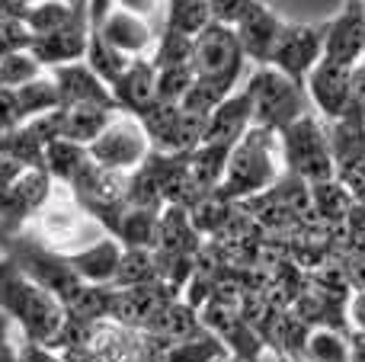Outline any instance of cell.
Wrapping results in <instances>:
<instances>
[{
    "instance_id": "obj_1",
    "label": "cell",
    "mask_w": 365,
    "mask_h": 362,
    "mask_svg": "<svg viewBox=\"0 0 365 362\" xmlns=\"http://www.w3.org/2000/svg\"><path fill=\"white\" fill-rule=\"evenodd\" d=\"M0 314L19 327V337L51 350L68 311L51 292L32 282L13 260L0 257Z\"/></svg>"
},
{
    "instance_id": "obj_2",
    "label": "cell",
    "mask_w": 365,
    "mask_h": 362,
    "mask_svg": "<svg viewBox=\"0 0 365 362\" xmlns=\"http://www.w3.org/2000/svg\"><path fill=\"white\" fill-rule=\"evenodd\" d=\"M282 173H285V167H282L279 135L269 132V128L253 125L234 145L231 157H227L225 180H221V186L215 192L221 199H227V202H247V199L272 190Z\"/></svg>"
},
{
    "instance_id": "obj_3",
    "label": "cell",
    "mask_w": 365,
    "mask_h": 362,
    "mask_svg": "<svg viewBox=\"0 0 365 362\" xmlns=\"http://www.w3.org/2000/svg\"><path fill=\"white\" fill-rule=\"evenodd\" d=\"M250 96L253 106V125L269 128V132H285L292 122H298L302 115L314 113L308 100V90L302 83L289 81L285 74H279L276 68H253L247 74V81L240 83Z\"/></svg>"
},
{
    "instance_id": "obj_4",
    "label": "cell",
    "mask_w": 365,
    "mask_h": 362,
    "mask_svg": "<svg viewBox=\"0 0 365 362\" xmlns=\"http://www.w3.org/2000/svg\"><path fill=\"white\" fill-rule=\"evenodd\" d=\"M279 148H282L285 173L304 180L308 186L336 180V164H334V154H330L327 125H324V119L317 113L302 115L285 132H279Z\"/></svg>"
},
{
    "instance_id": "obj_5",
    "label": "cell",
    "mask_w": 365,
    "mask_h": 362,
    "mask_svg": "<svg viewBox=\"0 0 365 362\" xmlns=\"http://www.w3.org/2000/svg\"><path fill=\"white\" fill-rule=\"evenodd\" d=\"M29 228L42 237V244H48L55 254H64V257L77 254V250L96 244L100 237H106V231L83 212V205L74 199V192L61 183L55 186L48 205L38 212Z\"/></svg>"
},
{
    "instance_id": "obj_6",
    "label": "cell",
    "mask_w": 365,
    "mask_h": 362,
    "mask_svg": "<svg viewBox=\"0 0 365 362\" xmlns=\"http://www.w3.org/2000/svg\"><path fill=\"white\" fill-rule=\"evenodd\" d=\"M244 68H247V58H244V48H240L237 32L234 29L218 26V23H208L205 29L192 38V74H195V81L221 87L225 93H234V90H240Z\"/></svg>"
},
{
    "instance_id": "obj_7",
    "label": "cell",
    "mask_w": 365,
    "mask_h": 362,
    "mask_svg": "<svg viewBox=\"0 0 365 362\" xmlns=\"http://www.w3.org/2000/svg\"><path fill=\"white\" fill-rule=\"evenodd\" d=\"M93 164L106 167L115 173H135L148 157H151V138H148L141 119L125 113H115V119L103 128V135L87 148Z\"/></svg>"
},
{
    "instance_id": "obj_8",
    "label": "cell",
    "mask_w": 365,
    "mask_h": 362,
    "mask_svg": "<svg viewBox=\"0 0 365 362\" xmlns=\"http://www.w3.org/2000/svg\"><path fill=\"white\" fill-rule=\"evenodd\" d=\"M324 38H327V23H285L272 48L269 68L304 87L308 74L324 61Z\"/></svg>"
},
{
    "instance_id": "obj_9",
    "label": "cell",
    "mask_w": 365,
    "mask_h": 362,
    "mask_svg": "<svg viewBox=\"0 0 365 362\" xmlns=\"http://www.w3.org/2000/svg\"><path fill=\"white\" fill-rule=\"evenodd\" d=\"M353 74L356 68L334 64V61H321L308 74L304 90H308V100L314 106V113L324 122H334L353 109Z\"/></svg>"
},
{
    "instance_id": "obj_10",
    "label": "cell",
    "mask_w": 365,
    "mask_h": 362,
    "mask_svg": "<svg viewBox=\"0 0 365 362\" xmlns=\"http://www.w3.org/2000/svg\"><path fill=\"white\" fill-rule=\"evenodd\" d=\"M362 58H365V10L362 0H346V6L327 23L324 61L359 68Z\"/></svg>"
},
{
    "instance_id": "obj_11",
    "label": "cell",
    "mask_w": 365,
    "mask_h": 362,
    "mask_svg": "<svg viewBox=\"0 0 365 362\" xmlns=\"http://www.w3.org/2000/svg\"><path fill=\"white\" fill-rule=\"evenodd\" d=\"M51 81L58 87V96H61V106H103V109H115L113 90L87 68V61H71L61 64V68L48 71Z\"/></svg>"
},
{
    "instance_id": "obj_12",
    "label": "cell",
    "mask_w": 365,
    "mask_h": 362,
    "mask_svg": "<svg viewBox=\"0 0 365 362\" xmlns=\"http://www.w3.org/2000/svg\"><path fill=\"white\" fill-rule=\"evenodd\" d=\"M282 26H285V19L279 16L269 4H257L237 26H234L237 42H240V48H244V58L253 64V68H266V64H269Z\"/></svg>"
},
{
    "instance_id": "obj_13",
    "label": "cell",
    "mask_w": 365,
    "mask_h": 362,
    "mask_svg": "<svg viewBox=\"0 0 365 362\" xmlns=\"http://www.w3.org/2000/svg\"><path fill=\"white\" fill-rule=\"evenodd\" d=\"M109 90H113V100L119 106V113L138 119V115H145L158 103V68L151 64V58H135L128 64V71Z\"/></svg>"
},
{
    "instance_id": "obj_14",
    "label": "cell",
    "mask_w": 365,
    "mask_h": 362,
    "mask_svg": "<svg viewBox=\"0 0 365 362\" xmlns=\"http://www.w3.org/2000/svg\"><path fill=\"white\" fill-rule=\"evenodd\" d=\"M100 32L113 48H119L122 55H128V58H148L154 48V42H158V29L151 26V19L135 16V13L119 10V6L109 10V16L103 19Z\"/></svg>"
},
{
    "instance_id": "obj_15",
    "label": "cell",
    "mask_w": 365,
    "mask_h": 362,
    "mask_svg": "<svg viewBox=\"0 0 365 362\" xmlns=\"http://www.w3.org/2000/svg\"><path fill=\"white\" fill-rule=\"evenodd\" d=\"M122 257H125V247H122L115 237H100L96 244L77 250V254H68V263L77 276H81L87 286H100V289H113L115 276H119Z\"/></svg>"
},
{
    "instance_id": "obj_16",
    "label": "cell",
    "mask_w": 365,
    "mask_h": 362,
    "mask_svg": "<svg viewBox=\"0 0 365 362\" xmlns=\"http://www.w3.org/2000/svg\"><path fill=\"white\" fill-rule=\"evenodd\" d=\"M253 128V106H250V96L247 90H234L212 115H208V125L205 135H202V145H225L234 148L247 132Z\"/></svg>"
},
{
    "instance_id": "obj_17",
    "label": "cell",
    "mask_w": 365,
    "mask_h": 362,
    "mask_svg": "<svg viewBox=\"0 0 365 362\" xmlns=\"http://www.w3.org/2000/svg\"><path fill=\"white\" fill-rule=\"evenodd\" d=\"M19 19H23V26L29 29L32 38H45V36H55V32L90 23V13H87V0H74V4H64V0H36V4L23 6V16Z\"/></svg>"
},
{
    "instance_id": "obj_18",
    "label": "cell",
    "mask_w": 365,
    "mask_h": 362,
    "mask_svg": "<svg viewBox=\"0 0 365 362\" xmlns=\"http://www.w3.org/2000/svg\"><path fill=\"white\" fill-rule=\"evenodd\" d=\"M324 125H327L330 154H334L336 173L365 157V113L362 109H349L346 115H340L334 122H324Z\"/></svg>"
},
{
    "instance_id": "obj_19",
    "label": "cell",
    "mask_w": 365,
    "mask_h": 362,
    "mask_svg": "<svg viewBox=\"0 0 365 362\" xmlns=\"http://www.w3.org/2000/svg\"><path fill=\"white\" fill-rule=\"evenodd\" d=\"M87 32H90V23L74 26V29H64V32H55V36H45V38H32L29 51L45 71H55V68L71 64V61H83V51H87Z\"/></svg>"
},
{
    "instance_id": "obj_20",
    "label": "cell",
    "mask_w": 365,
    "mask_h": 362,
    "mask_svg": "<svg viewBox=\"0 0 365 362\" xmlns=\"http://www.w3.org/2000/svg\"><path fill=\"white\" fill-rule=\"evenodd\" d=\"M113 119H115V109H103V106H61V138L90 148Z\"/></svg>"
},
{
    "instance_id": "obj_21",
    "label": "cell",
    "mask_w": 365,
    "mask_h": 362,
    "mask_svg": "<svg viewBox=\"0 0 365 362\" xmlns=\"http://www.w3.org/2000/svg\"><path fill=\"white\" fill-rule=\"evenodd\" d=\"M311 209H314V218L321 224L340 228V224H346L349 212L356 209V199L340 180H330V183L311 186Z\"/></svg>"
},
{
    "instance_id": "obj_22",
    "label": "cell",
    "mask_w": 365,
    "mask_h": 362,
    "mask_svg": "<svg viewBox=\"0 0 365 362\" xmlns=\"http://www.w3.org/2000/svg\"><path fill=\"white\" fill-rule=\"evenodd\" d=\"M83 61H87V68L93 71L106 87H113V83L128 71V64H132L135 58H128V55H122L119 48H113V45L103 38L100 29H90L87 32V51H83Z\"/></svg>"
},
{
    "instance_id": "obj_23",
    "label": "cell",
    "mask_w": 365,
    "mask_h": 362,
    "mask_svg": "<svg viewBox=\"0 0 365 362\" xmlns=\"http://www.w3.org/2000/svg\"><path fill=\"white\" fill-rule=\"evenodd\" d=\"M13 96H16V106H19V113H23V122H32V119H38V115H48V113H55V109H61V96H58V87L48 71L38 74L36 81L23 83L19 90H13Z\"/></svg>"
},
{
    "instance_id": "obj_24",
    "label": "cell",
    "mask_w": 365,
    "mask_h": 362,
    "mask_svg": "<svg viewBox=\"0 0 365 362\" xmlns=\"http://www.w3.org/2000/svg\"><path fill=\"white\" fill-rule=\"evenodd\" d=\"M90 160V151L83 145H74V141H51L48 148H45V170L51 173V180L61 186H68L71 180L77 177V173L83 170V164Z\"/></svg>"
},
{
    "instance_id": "obj_25",
    "label": "cell",
    "mask_w": 365,
    "mask_h": 362,
    "mask_svg": "<svg viewBox=\"0 0 365 362\" xmlns=\"http://www.w3.org/2000/svg\"><path fill=\"white\" fill-rule=\"evenodd\" d=\"M218 359H231V356H227L225 343L208 331L195 333L189 340H177L160 356V362H218Z\"/></svg>"
},
{
    "instance_id": "obj_26",
    "label": "cell",
    "mask_w": 365,
    "mask_h": 362,
    "mask_svg": "<svg viewBox=\"0 0 365 362\" xmlns=\"http://www.w3.org/2000/svg\"><path fill=\"white\" fill-rule=\"evenodd\" d=\"M208 23H212L208 0H167L164 26H160V29H177L182 36L195 38Z\"/></svg>"
},
{
    "instance_id": "obj_27",
    "label": "cell",
    "mask_w": 365,
    "mask_h": 362,
    "mask_svg": "<svg viewBox=\"0 0 365 362\" xmlns=\"http://www.w3.org/2000/svg\"><path fill=\"white\" fill-rule=\"evenodd\" d=\"M304 362H353V343L346 331L317 327L308 333L304 343Z\"/></svg>"
},
{
    "instance_id": "obj_28",
    "label": "cell",
    "mask_w": 365,
    "mask_h": 362,
    "mask_svg": "<svg viewBox=\"0 0 365 362\" xmlns=\"http://www.w3.org/2000/svg\"><path fill=\"white\" fill-rule=\"evenodd\" d=\"M158 257L148 247H125V257H122L119 276H115L113 289H138L148 286V282H158Z\"/></svg>"
},
{
    "instance_id": "obj_29",
    "label": "cell",
    "mask_w": 365,
    "mask_h": 362,
    "mask_svg": "<svg viewBox=\"0 0 365 362\" xmlns=\"http://www.w3.org/2000/svg\"><path fill=\"white\" fill-rule=\"evenodd\" d=\"M151 64L158 71L164 68H186L192 64V38L182 36L177 29H160L158 32V42L151 48Z\"/></svg>"
},
{
    "instance_id": "obj_30",
    "label": "cell",
    "mask_w": 365,
    "mask_h": 362,
    "mask_svg": "<svg viewBox=\"0 0 365 362\" xmlns=\"http://www.w3.org/2000/svg\"><path fill=\"white\" fill-rule=\"evenodd\" d=\"M38 74H45V68L32 58V51H13L0 61V90H19L23 83L36 81Z\"/></svg>"
},
{
    "instance_id": "obj_31",
    "label": "cell",
    "mask_w": 365,
    "mask_h": 362,
    "mask_svg": "<svg viewBox=\"0 0 365 362\" xmlns=\"http://www.w3.org/2000/svg\"><path fill=\"white\" fill-rule=\"evenodd\" d=\"M195 83L192 64L186 68H164L158 71V100L160 103H182V96L189 93V87Z\"/></svg>"
},
{
    "instance_id": "obj_32",
    "label": "cell",
    "mask_w": 365,
    "mask_h": 362,
    "mask_svg": "<svg viewBox=\"0 0 365 362\" xmlns=\"http://www.w3.org/2000/svg\"><path fill=\"white\" fill-rule=\"evenodd\" d=\"M257 4L259 0H208V13H212V23L234 29Z\"/></svg>"
},
{
    "instance_id": "obj_33",
    "label": "cell",
    "mask_w": 365,
    "mask_h": 362,
    "mask_svg": "<svg viewBox=\"0 0 365 362\" xmlns=\"http://www.w3.org/2000/svg\"><path fill=\"white\" fill-rule=\"evenodd\" d=\"M32 45L29 29L23 26V19H4L0 23V61L13 51H26Z\"/></svg>"
},
{
    "instance_id": "obj_34",
    "label": "cell",
    "mask_w": 365,
    "mask_h": 362,
    "mask_svg": "<svg viewBox=\"0 0 365 362\" xmlns=\"http://www.w3.org/2000/svg\"><path fill=\"white\" fill-rule=\"evenodd\" d=\"M19 125H26V122L16 106V96H13V90H0V132H13Z\"/></svg>"
},
{
    "instance_id": "obj_35",
    "label": "cell",
    "mask_w": 365,
    "mask_h": 362,
    "mask_svg": "<svg viewBox=\"0 0 365 362\" xmlns=\"http://www.w3.org/2000/svg\"><path fill=\"white\" fill-rule=\"evenodd\" d=\"M346 321H349V333H365V289L349 295Z\"/></svg>"
},
{
    "instance_id": "obj_36",
    "label": "cell",
    "mask_w": 365,
    "mask_h": 362,
    "mask_svg": "<svg viewBox=\"0 0 365 362\" xmlns=\"http://www.w3.org/2000/svg\"><path fill=\"white\" fill-rule=\"evenodd\" d=\"M10 324L13 321L0 314V362H19V343H13Z\"/></svg>"
},
{
    "instance_id": "obj_37",
    "label": "cell",
    "mask_w": 365,
    "mask_h": 362,
    "mask_svg": "<svg viewBox=\"0 0 365 362\" xmlns=\"http://www.w3.org/2000/svg\"><path fill=\"white\" fill-rule=\"evenodd\" d=\"M119 10H128L135 16H145V19H154V13L160 10V0H115Z\"/></svg>"
},
{
    "instance_id": "obj_38",
    "label": "cell",
    "mask_w": 365,
    "mask_h": 362,
    "mask_svg": "<svg viewBox=\"0 0 365 362\" xmlns=\"http://www.w3.org/2000/svg\"><path fill=\"white\" fill-rule=\"evenodd\" d=\"M362 10H365V0H362ZM362 61H365V58H362Z\"/></svg>"
},
{
    "instance_id": "obj_39",
    "label": "cell",
    "mask_w": 365,
    "mask_h": 362,
    "mask_svg": "<svg viewBox=\"0 0 365 362\" xmlns=\"http://www.w3.org/2000/svg\"><path fill=\"white\" fill-rule=\"evenodd\" d=\"M64 4H74V0H64Z\"/></svg>"
},
{
    "instance_id": "obj_40",
    "label": "cell",
    "mask_w": 365,
    "mask_h": 362,
    "mask_svg": "<svg viewBox=\"0 0 365 362\" xmlns=\"http://www.w3.org/2000/svg\"><path fill=\"white\" fill-rule=\"evenodd\" d=\"M259 4H269V0H259Z\"/></svg>"
}]
</instances>
